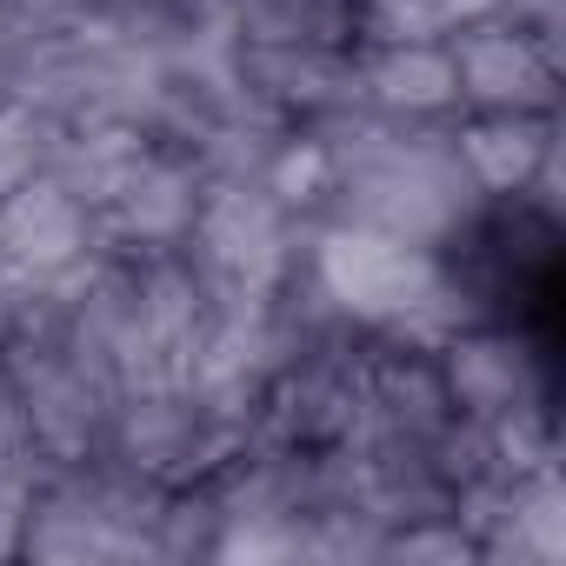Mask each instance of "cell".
<instances>
[{"label":"cell","instance_id":"cell-1","mask_svg":"<svg viewBox=\"0 0 566 566\" xmlns=\"http://www.w3.org/2000/svg\"><path fill=\"white\" fill-rule=\"evenodd\" d=\"M307 233H314V220L287 213L260 187V174H227V180L200 187V213H193L180 253L200 266V280L213 294L273 301L287 287V273L301 266Z\"/></svg>","mask_w":566,"mask_h":566},{"label":"cell","instance_id":"cell-2","mask_svg":"<svg viewBox=\"0 0 566 566\" xmlns=\"http://www.w3.org/2000/svg\"><path fill=\"white\" fill-rule=\"evenodd\" d=\"M460 114H559V48L493 21L447 34Z\"/></svg>","mask_w":566,"mask_h":566},{"label":"cell","instance_id":"cell-3","mask_svg":"<svg viewBox=\"0 0 566 566\" xmlns=\"http://www.w3.org/2000/svg\"><path fill=\"white\" fill-rule=\"evenodd\" d=\"M200 187H207L200 160H193L187 147L154 140V147L107 187V200H101V233H107V247L127 253V260H140V253H180V247H187V227H193V213H200Z\"/></svg>","mask_w":566,"mask_h":566},{"label":"cell","instance_id":"cell-4","mask_svg":"<svg viewBox=\"0 0 566 566\" xmlns=\"http://www.w3.org/2000/svg\"><path fill=\"white\" fill-rule=\"evenodd\" d=\"M433 360H440V380H447L460 420L493 427V420L546 413V367H539L533 340L500 321H473V327L447 334L433 347Z\"/></svg>","mask_w":566,"mask_h":566},{"label":"cell","instance_id":"cell-5","mask_svg":"<svg viewBox=\"0 0 566 566\" xmlns=\"http://www.w3.org/2000/svg\"><path fill=\"white\" fill-rule=\"evenodd\" d=\"M114 253L107 233H101V213L61 187L54 174H34L28 187H14L8 200H0V266H8L14 280H61L87 260Z\"/></svg>","mask_w":566,"mask_h":566},{"label":"cell","instance_id":"cell-6","mask_svg":"<svg viewBox=\"0 0 566 566\" xmlns=\"http://www.w3.org/2000/svg\"><path fill=\"white\" fill-rule=\"evenodd\" d=\"M354 101L387 114V120H453L460 114V87H453L447 41L354 48Z\"/></svg>","mask_w":566,"mask_h":566},{"label":"cell","instance_id":"cell-7","mask_svg":"<svg viewBox=\"0 0 566 566\" xmlns=\"http://www.w3.org/2000/svg\"><path fill=\"white\" fill-rule=\"evenodd\" d=\"M553 147H559V114H460L453 120V154L486 200H520Z\"/></svg>","mask_w":566,"mask_h":566},{"label":"cell","instance_id":"cell-8","mask_svg":"<svg viewBox=\"0 0 566 566\" xmlns=\"http://www.w3.org/2000/svg\"><path fill=\"white\" fill-rule=\"evenodd\" d=\"M48 154H54V120L34 114L28 101H0V200L48 174Z\"/></svg>","mask_w":566,"mask_h":566},{"label":"cell","instance_id":"cell-9","mask_svg":"<svg viewBox=\"0 0 566 566\" xmlns=\"http://www.w3.org/2000/svg\"><path fill=\"white\" fill-rule=\"evenodd\" d=\"M500 21L520 28V34H533V41H546V48H559L566 0H500Z\"/></svg>","mask_w":566,"mask_h":566}]
</instances>
